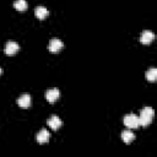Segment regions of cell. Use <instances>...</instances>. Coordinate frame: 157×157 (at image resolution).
<instances>
[{
  "label": "cell",
  "mask_w": 157,
  "mask_h": 157,
  "mask_svg": "<svg viewBox=\"0 0 157 157\" xmlns=\"http://www.w3.org/2000/svg\"><path fill=\"white\" fill-rule=\"evenodd\" d=\"M155 115V112L151 107H145L141 109L140 112V115H139V123H140V126H147L151 124L152 121V118Z\"/></svg>",
  "instance_id": "obj_1"
},
{
  "label": "cell",
  "mask_w": 157,
  "mask_h": 157,
  "mask_svg": "<svg viewBox=\"0 0 157 157\" xmlns=\"http://www.w3.org/2000/svg\"><path fill=\"white\" fill-rule=\"evenodd\" d=\"M124 125L126 128H130V129H137L140 126V123H139V117L135 115V114H128L124 117Z\"/></svg>",
  "instance_id": "obj_2"
},
{
  "label": "cell",
  "mask_w": 157,
  "mask_h": 157,
  "mask_svg": "<svg viewBox=\"0 0 157 157\" xmlns=\"http://www.w3.org/2000/svg\"><path fill=\"white\" fill-rule=\"evenodd\" d=\"M64 47V43L59 38H53L48 45V50L50 53H59Z\"/></svg>",
  "instance_id": "obj_3"
},
{
  "label": "cell",
  "mask_w": 157,
  "mask_h": 157,
  "mask_svg": "<svg viewBox=\"0 0 157 157\" xmlns=\"http://www.w3.org/2000/svg\"><path fill=\"white\" fill-rule=\"evenodd\" d=\"M60 97V91L58 88H50L45 92V98L49 103H54L55 101H58Z\"/></svg>",
  "instance_id": "obj_4"
},
{
  "label": "cell",
  "mask_w": 157,
  "mask_h": 157,
  "mask_svg": "<svg viewBox=\"0 0 157 157\" xmlns=\"http://www.w3.org/2000/svg\"><path fill=\"white\" fill-rule=\"evenodd\" d=\"M4 50H5V54H7V55H13V54H16V53L20 50V45H18L16 42H7Z\"/></svg>",
  "instance_id": "obj_5"
},
{
  "label": "cell",
  "mask_w": 157,
  "mask_h": 157,
  "mask_svg": "<svg viewBox=\"0 0 157 157\" xmlns=\"http://www.w3.org/2000/svg\"><path fill=\"white\" fill-rule=\"evenodd\" d=\"M48 125H49V128H52L53 130H58L59 128H61V125H63V121H61V119L59 118V117H56V115H53V117H50L49 119H48Z\"/></svg>",
  "instance_id": "obj_6"
},
{
  "label": "cell",
  "mask_w": 157,
  "mask_h": 157,
  "mask_svg": "<svg viewBox=\"0 0 157 157\" xmlns=\"http://www.w3.org/2000/svg\"><path fill=\"white\" fill-rule=\"evenodd\" d=\"M32 103V99H31V96L25 93L22 96H20V98L17 99V104L21 107V108H28Z\"/></svg>",
  "instance_id": "obj_7"
},
{
  "label": "cell",
  "mask_w": 157,
  "mask_h": 157,
  "mask_svg": "<svg viewBox=\"0 0 157 157\" xmlns=\"http://www.w3.org/2000/svg\"><path fill=\"white\" fill-rule=\"evenodd\" d=\"M153 39H155V34H153V32H151V31H144V32L141 33L140 42H141L142 44H150Z\"/></svg>",
  "instance_id": "obj_8"
},
{
  "label": "cell",
  "mask_w": 157,
  "mask_h": 157,
  "mask_svg": "<svg viewBox=\"0 0 157 157\" xmlns=\"http://www.w3.org/2000/svg\"><path fill=\"white\" fill-rule=\"evenodd\" d=\"M49 139H50V134H49V131H47L45 129L40 130V131L37 134V136H36V140H37L38 144H45V142L49 141Z\"/></svg>",
  "instance_id": "obj_9"
},
{
  "label": "cell",
  "mask_w": 157,
  "mask_h": 157,
  "mask_svg": "<svg viewBox=\"0 0 157 157\" xmlns=\"http://www.w3.org/2000/svg\"><path fill=\"white\" fill-rule=\"evenodd\" d=\"M34 15H36V17H37L38 20H44V18L49 15V11H48L44 6H38V7H36V10H34Z\"/></svg>",
  "instance_id": "obj_10"
},
{
  "label": "cell",
  "mask_w": 157,
  "mask_h": 157,
  "mask_svg": "<svg viewBox=\"0 0 157 157\" xmlns=\"http://www.w3.org/2000/svg\"><path fill=\"white\" fill-rule=\"evenodd\" d=\"M121 140L125 142V144H130L135 140V134L130 130H125L121 132Z\"/></svg>",
  "instance_id": "obj_11"
},
{
  "label": "cell",
  "mask_w": 157,
  "mask_h": 157,
  "mask_svg": "<svg viewBox=\"0 0 157 157\" xmlns=\"http://www.w3.org/2000/svg\"><path fill=\"white\" fill-rule=\"evenodd\" d=\"M145 77H146L147 81L155 82L157 80V69L156 67H151L150 70H147L146 74H145Z\"/></svg>",
  "instance_id": "obj_12"
},
{
  "label": "cell",
  "mask_w": 157,
  "mask_h": 157,
  "mask_svg": "<svg viewBox=\"0 0 157 157\" xmlns=\"http://www.w3.org/2000/svg\"><path fill=\"white\" fill-rule=\"evenodd\" d=\"M27 2H26V0H16L15 2H13V7L16 9V10H18V11H25V10H27Z\"/></svg>",
  "instance_id": "obj_13"
},
{
  "label": "cell",
  "mask_w": 157,
  "mask_h": 157,
  "mask_svg": "<svg viewBox=\"0 0 157 157\" xmlns=\"http://www.w3.org/2000/svg\"><path fill=\"white\" fill-rule=\"evenodd\" d=\"M1 72H2V70H1V67H0V75H1Z\"/></svg>",
  "instance_id": "obj_14"
}]
</instances>
